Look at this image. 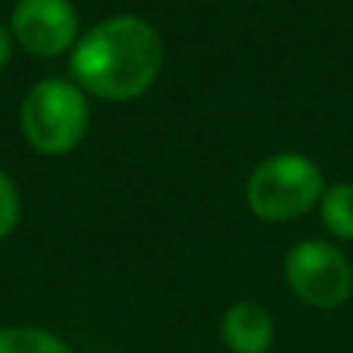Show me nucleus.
Masks as SVG:
<instances>
[{
  "instance_id": "nucleus-5",
  "label": "nucleus",
  "mask_w": 353,
  "mask_h": 353,
  "mask_svg": "<svg viewBox=\"0 0 353 353\" xmlns=\"http://www.w3.org/2000/svg\"><path fill=\"white\" fill-rule=\"evenodd\" d=\"M10 31L31 56H62L78 43V10L72 0H16Z\"/></svg>"
},
{
  "instance_id": "nucleus-8",
  "label": "nucleus",
  "mask_w": 353,
  "mask_h": 353,
  "mask_svg": "<svg viewBox=\"0 0 353 353\" xmlns=\"http://www.w3.org/2000/svg\"><path fill=\"white\" fill-rule=\"evenodd\" d=\"M0 353H72L62 338L34 325H6L0 329Z\"/></svg>"
},
{
  "instance_id": "nucleus-9",
  "label": "nucleus",
  "mask_w": 353,
  "mask_h": 353,
  "mask_svg": "<svg viewBox=\"0 0 353 353\" xmlns=\"http://www.w3.org/2000/svg\"><path fill=\"white\" fill-rule=\"evenodd\" d=\"M19 217H22V199L12 183V176L0 168V239H6L16 230Z\"/></svg>"
},
{
  "instance_id": "nucleus-7",
  "label": "nucleus",
  "mask_w": 353,
  "mask_h": 353,
  "mask_svg": "<svg viewBox=\"0 0 353 353\" xmlns=\"http://www.w3.org/2000/svg\"><path fill=\"white\" fill-rule=\"evenodd\" d=\"M323 226L335 239H353V183H335L319 199Z\"/></svg>"
},
{
  "instance_id": "nucleus-2",
  "label": "nucleus",
  "mask_w": 353,
  "mask_h": 353,
  "mask_svg": "<svg viewBox=\"0 0 353 353\" xmlns=\"http://www.w3.org/2000/svg\"><path fill=\"white\" fill-rule=\"evenodd\" d=\"M19 124L28 146L41 155H65L81 146L90 128V103L74 81L43 78L25 93Z\"/></svg>"
},
{
  "instance_id": "nucleus-6",
  "label": "nucleus",
  "mask_w": 353,
  "mask_h": 353,
  "mask_svg": "<svg viewBox=\"0 0 353 353\" xmlns=\"http://www.w3.org/2000/svg\"><path fill=\"white\" fill-rule=\"evenodd\" d=\"M220 338L232 353H267L273 347L276 323L261 304L239 301L220 319Z\"/></svg>"
},
{
  "instance_id": "nucleus-4",
  "label": "nucleus",
  "mask_w": 353,
  "mask_h": 353,
  "mask_svg": "<svg viewBox=\"0 0 353 353\" xmlns=\"http://www.w3.org/2000/svg\"><path fill=\"white\" fill-rule=\"evenodd\" d=\"M285 282L304 304L335 310L353 294V267L341 248L307 239L285 254Z\"/></svg>"
},
{
  "instance_id": "nucleus-10",
  "label": "nucleus",
  "mask_w": 353,
  "mask_h": 353,
  "mask_svg": "<svg viewBox=\"0 0 353 353\" xmlns=\"http://www.w3.org/2000/svg\"><path fill=\"white\" fill-rule=\"evenodd\" d=\"M12 47H16V41H12V31L0 25V72H3V68H6V62H10Z\"/></svg>"
},
{
  "instance_id": "nucleus-3",
  "label": "nucleus",
  "mask_w": 353,
  "mask_h": 353,
  "mask_svg": "<svg viewBox=\"0 0 353 353\" xmlns=\"http://www.w3.org/2000/svg\"><path fill=\"white\" fill-rule=\"evenodd\" d=\"M323 192L325 180L319 165L298 152H282L261 161L245 186L251 214L267 223H285L301 217L323 199Z\"/></svg>"
},
{
  "instance_id": "nucleus-1",
  "label": "nucleus",
  "mask_w": 353,
  "mask_h": 353,
  "mask_svg": "<svg viewBox=\"0 0 353 353\" xmlns=\"http://www.w3.org/2000/svg\"><path fill=\"white\" fill-rule=\"evenodd\" d=\"M165 62L159 31L140 16H109L78 37L72 78L84 93L105 103H130L155 84Z\"/></svg>"
}]
</instances>
